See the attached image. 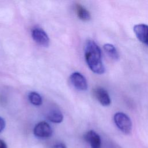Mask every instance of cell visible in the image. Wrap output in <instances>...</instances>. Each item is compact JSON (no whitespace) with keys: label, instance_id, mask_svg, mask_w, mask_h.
Returning <instances> with one entry per match:
<instances>
[{"label":"cell","instance_id":"cell-1","mask_svg":"<svg viewBox=\"0 0 148 148\" xmlns=\"http://www.w3.org/2000/svg\"><path fill=\"white\" fill-rule=\"evenodd\" d=\"M84 57L90 69L97 74H102L105 71L102 60L101 50L98 45L92 40L86 41L84 46Z\"/></svg>","mask_w":148,"mask_h":148},{"label":"cell","instance_id":"cell-2","mask_svg":"<svg viewBox=\"0 0 148 148\" xmlns=\"http://www.w3.org/2000/svg\"><path fill=\"white\" fill-rule=\"evenodd\" d=\"M113 120L117 128L124 134H129L132 131V121L130 118L125 113L117 112L114 114Z\"/></svg>","mask_w":148,"mask_h":148},{"label":"cell","instance_id":"cell-3","mask_svg":"<svg viewBox=\"0 0 148 148\" xmlns=\"http://www.w3.org/2000/svg\"><path fill=\"white\" fill-rule=\"evenodd\" d=\"M52 133L53 131L51 127L45 121H41L38 123L34 129V135L40 138L50 137L52 135Z\"/></svg>","mask_w":148,"mask_h":148},{"label":"cell","instance_id":"cell-4","mask_svg":"<svg viewBox=\"0 0 148 148\" xmlns=\"http://www.w3.org/2000/svg\"><path fill=\"white\" fill-rule=\"evenodd\" d=\"M70 81L73 87L78 90L85 91L87 89V82L84 76L79 72H74L70 76Z\"/></svg>","mask_w":148,"mask_h":148},{"label":"cell","instance_id":"cell-5","mask_svg":"<svg viewBox=\"0 0 148 148\" xmlns=\"http://www.w3.org/2000/svg\"><path fill=\"white\" fill-rule=\"evenodd\" d=\"M32 37L34 41L38 45L47 47L49 45L50 39L47 34L41 28H35L32 31Z\"/></svg>","mask_w":148,"mask_h":148},{"label":"cell","instance_id":"cell-6","mask_svg":"<svg viewBox=\"0 0 148 148\" xmlns=\"http://www.w3.org/2000/svg\"><path fill=\"white\" fill-rule=\"evenodd\" d=\"M134 32L137 38L143 44L148 46V25L139 24L133 28Z\"/></svg>","mask_w":148,"mask_h":148},{"label":"cell","instance_id":"cell-7","mask_svg":"<svg viewBox=\"0 0 148 148\" xmlns=\"http://www.w3.org/2000/svg\"><path fill=\"white\" fill-rule=\"evenodd\" d=\"M93 94L97 101L103 106H109L111 99L108 92L102 87H96L93 90Z\"/></svg>","mask_w":148,"mask_h":148},{"label":"cell","instance_id":"cell-8","mask_svg":"<svg viewBox=\"0 0 148 148\" xmlns=\"http://www.w3.org/2000/svg\"><path fill=\"white\" fill-rule=\"evenodd\" d=\"M84 138L85 140L90 144L91 148H101V138L94 131L90 130L87 132L85 134Z\"/></svg>","mask_w":148,"mask_h":148},{"label":"cell","instance_id":"cell-9","mask_svg":"<svg viewBox=\"0 0 148 148\" xmlns=\"http://www.w3.org/2000/svg\"><path fill=\"white\" fill-rule=\"evenodd\" d=\"M47 119L54 123H60L63 120V115L57 109H52L47 114Z\"/></svg>","mask_w":148,"mask_h":148},{"label":"cell","instance_id":"cell-10","mask_svg":"<svg viewBox=\"0 0 148 148\" xmlns=\"http://www.w3.org/2000/svg\"><path fill=\"white\" fill-rule=\"evenodd\" d=\"M75 11L78 17L83 21H88L91 18L90 12L80 4H76Z\"/></svg>","mask_w":148,"mask_h":148},{"label":"cell","instance_id":"cell-11","mask_svg":"<svg viewBox=\"0 0 148 148\" xmlns=\"http://www.w3.org/2000/svg\"><path fill=\"white\" fill-rule=\"evenodd\" d=\"M103 49L111 58L114 60H119V54L114 46L110 43H106L103 45Z\"/></svg>","mask_w":148,"mask_h":148},{"label":"cell","instance_id":"cell-12","mask_svg":"<svg viewBox=\"0 0 148 148\" xmlns=\"http://www.w3.org/2000/svg\"><path fill=\"white\" fill-rule=\"evenodd\" d=\"M28 99L30 102L35 106H39L42 103V98L38 92H31L28 94Z\"/></svg>","mask_w":148,"mask_h":148},{"label":"cell","instance_id":"cell-13","mask_svg":"<svg viewBox=\"0 0 148 148\" xmlns=\"http://www.w3.org/2000/svg\"><path fill=\"white\" fill-rule=\"evenodd\" d=\"M5 127V120L2 117H0V132H1L3 130Z\"/></svg>","mask_w":148,"mask_h":148},{"label":"cell","instance_id":"cell-14","mask_svg":"<svg viewBox=\"0 0 148 148\" xmlns=\"http://www.w3.org/2000/svg\"><path fill=\"white\" fill-rule=\"evenodd\" d=\"M52 148H67L66 147V146L62 143H57L56 145H54Z\"/></svg>","mask_w":148,"mask_h":148},{"label":"cell","instance_id":"cell-15","mask_svg":"<svg viewBox=\"0 0 148 148\" xmlns=\"http://www.w3.org/2000/svg\"><path fill=\"white\" fill-rule=\"evenodd\" d=\"M0 148H8L6 143L1 139H0Z\"/></svg>","mask_w":148,"mask_h":148}]
</instances>
